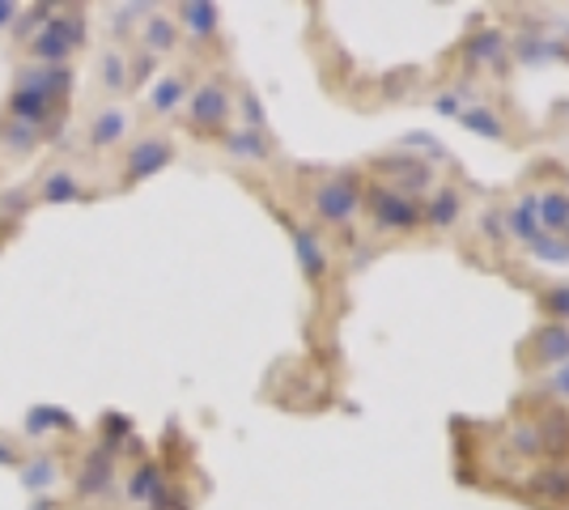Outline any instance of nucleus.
Instances as JSON below:
<instances>
[{
  "instance_id": "f257e3e1",
  "label": "nucleus",
  "mask_w": 569,
  "mask_h": 510,
  "mask_svg": "<svg viewBox=\"0 0 569 510\" xmlns=\"http://www.w3.org/2000/svg\"><path fill=\"white\" fill-rule=\"evenodd\" d=\"M302 196H307V213L315 218V230H340V234H349L357 221H361L366 174L357 167L315 170Z\"/></svg>"
},
{
  "instance_id": "f03ea898",
  "label": "nucleus",
  "mask_w": 569,
  "mask_h": 510,
  "mask_svg": "<svg viewBox=\"0 0 569 510\" xmlns=\"http://www.w3.org/2000/svg\"><path fill=\"white\" fill-rule=\"evenodd\" d=\"M361 218L370 221V234L379 243H400V239L421 234V204L382 188V183H370V179H366V196H361Z\"/></svg>"
},
{
  "instance_id": "7ed1b4c3",
  "label": "nucleus",
  "mask_w": 569,
  "mask_h": 510,
  "mask_svg": "<svg viewBox=\"0 0 569 510\" xmlns=\"http://www.w3.org/2000/svg\"><path fill=\"white\" fill-rule=\"evenodd\" d=\"M188 128L196 137H226L234 128V86L226 77H200L188 94Z\"/></svg>"
},
{
  "instance_id": "20e7f679",
  "label": "nucleus",
  "mask_w": 569,
  "mask_h": 510,
  "mask_svg": "<svg viewBox=\"0 0 569 510\" xmlns=\"http://www.w3.org/2000/svg\"><path fill=\"white\" fill-rule=\"evenodd\" d=\"M361 174L370 183H382L391 192L417 200V204H426V196L438 188V170L429 167V162H421V153H379Z\"/></svg>"
},
{
  "instance_id": "39448f33",
  "label": "nucleus",
  "mask_w": 569,
  "mask_h": 510,
  "mask_svg": "<svg viewBox=\"0 0 569 510\" xmlns=\"http://www.w3.org/2000/svg\"><path fill=\"white\" fill-rule=\"evenodd\" d=\"M86 43V18H81V9H72L69 13H60V18H51L39 34H30L26 39V56L39 64V69H69L72 51Z\"/></svg>"
},
{
  "instance_id": "423d86ee",
  "label": "nucleus",
  "mask_w": 569,
  "mask_h": 510,
  "mask_svg": "<svg viewBox=\"0 0 569 510\" xmlns=\"http://www.w3.org/2000/svg\"><path fill=\"white\" fill-rule=\"evenodd\" d=\"M569 362V323H540L531 337L519 344V370L522 374H548Z\"/></svg>"
},
{
  "instance_id": "0eeeda50",
  "label": "nucleus",
  "mask_w": 569,
  "mask_h": 510,
  "mask_svg": "<svg viewBox=\"0 0 569 510\" xmlns=\"http://www.w3.org/2000/svg\"><path fill=\"white\" fill-rule=\"evenodd\" d=\"M174 162V141L162 137V132H149L137 146H128L123 153V170H119V188H137L144 179L162 174V170Z\"/></svg>"
},
{
  "instance_id": "6e6552de",
  "label": "nucleus",
  "mask_w": 569,
  "mask_h": 510,
  "mask_svg": "<svg viewBox=\"0 0 569 510\" xmlns=\"http://www.w3.org/2000/svg\"><path fill=\"white\" fill-rule=\"evenodd\" d=\"M463 213H468V192L459 183H442L438 179V188L421 204V230H426L429 239H451L455 230H459V221H463Z\"/></svg>"
},
{
  "instance_id": "1a4fd4ad",
  "label": "nucleus",
  "mask_w": 569,
  "mask_h": 510,
  "mask_svg": "<svg viewBox=\"0 0 569 510\" xmlns=\"http://www.w3.org/2000/svg\"><path fill=\"white\" fill-rule=\"evenodd\" d=\"M284 226H289V239H293V251H298L302 277H307L315 290H323L328 277H332V247L323 243V234L315 226H302V221L293 218H284Z\"/></svg>"
},
{
  "instance_id": "9d476101",
  "label": "nucleus",
  "mask_w": 569,
  "mask_h": 510,
  "mask_svg": "<svg viewBox=\"0 0 569 510\" xmlns=\"http://www.w3.org/2000/svg\"><path fill=\"white\" fill-rule=\"evenodd\" d=\"M522 493H527L531 507H540V510H569V463L566 460L540 463V468L522 481Z\"/></svg>"
},
{
  "instance_id": "9b49d317",
  "label": "nucleus",
  "mask_w": 569,
  "mask_h": 510,
  "mask_svg": "<svg viewBox=\"0 0 569 510\" xmlns=\"http://www.w3.org/2000/svg\"><path fill=\"white\" fill-rule=\"evenodd\" d=\"M463 60L480 69V73L489 77H506L510 73V39L501 34V30H476L472 39L463 43Z\"/></svg>"
},
{
  "instance_id": "f8f14e48",
  "label": "nucleus",
  "mask_w": 569,
  "mask_h": 510,
  "mask_svg": "<svg viewBox=\"0 0 569 510\" xmlns=\"http://www.w3.org/2000/svg\"><path fill=\"white\" fill-rule=\"evenodd\" d=\"M501 221H506V239L510 247H531L545 230L536 218V192H519L501 204Z\"/></svg>"
},
{
  "instance_id": "ddd939ff",
  "label": "nucleus",
  "mask_w": 569,
  "mask_h": 510,
  "mask_svg": "<svg viewBox=\"0 0 569 510\" xmlns=\"http://www.w3.org/2000/svg\"><path fill=\"white\" fill-rule=\"evenodd\" d=\"M221 149L230 162H242V167H268L277 158V146L268 132H251V128H230L221 137Z\"/></svg>"
},
{
  "instance_id": "4468645a",
  "label": "nucleus",
  "mask_w": 569,
  "mask_h": 510,
  "mask_svg": "<svg viewBox=\"0 0 569 510\" xmlns=\"http://www.w3.org/2000/svg\"><path fill=\"white\" fill-rule=\"evenodd\" d=\"M191 73L188 69H170V73H162L153 86H149V111L158 116V120H167V116H174V111H183L188 107V94H191Z\"/></svg>"
},
{
  "instance_id": "2eb2a0df",
  "label": "nucleus",
  "mask_w": 569,
  "mask_h": 510,
  "mask_svg": "<svg viewBox=\"0 0 569 510\" xmlns=\"http://www.w3.org/2000/svg\"><path fill=\"white\" fill-rule=\"evenodd\" d=\"M137 39H141V51H149L153 60H167V56H174L179 51V26H174V18H170L167 9H153L149 18H141V26H137Z\"/></svg>"
},
{
  "instance_id": "dca6fc26",
  "label": "nucleus",
  "mask_w": 569,
  "mask_h": 510,
  "mask_svg": "<svg viewBox=\"0 0 569 510\" xmlns=\"http://www.w3.org/2000/svg\"><path fill=\"white\" fill-rule=\"evenodd\" d=\"M170 18L179 26V34H188L191 43H204L221 30V9L217 4H200V0H188V4H174Z\"/></svg>"
},
{
  "instance_id": "f3484780",
  "label": "nucleus",
  "mask_w": 569,
  "mask_h": 510,
  "mask_svg": "<svg viewBox=\"0 0 569 510\" xmlns=\"http://www.w3.org/2000/svg\"><path fill=\"white\" fill-rule=\"evenodd\" d=\"M501 447H506L510 460H545V442H540V430H536V417H510L506 430H501Z\"/></svg>"
},
{
  "instance_id": "a211bd4d",
  "label": "nucleus",
  "mask_w": 569,
  "mask_h": 510,
  "mask_svg": "<svg viewBox=\"0 0 569 510\" xmlns=\"http://www.w3.org/2000/svg\"><path fill=\"white\" fill-rule=\"evenodd\" d=\"M459 123H463L472 137H485V141H493V146H506V141H510V120L501 116L489 98L472 102V107L459 116Z\"/></svg>"
},
{
  "instance_id": "6ab92c4d",
  "label": "nucleus",
  "mask_w": 569,
  "mask_h": 510,
  "mask_svg": "<svg viewBox=\"0 0 569 510\" xmlns=\"http://www.w3.org/2000/svg\"><path fill=\"white\" fill-rule=\"evenodd\" d=\"M531 417H536V430H540V442H545V456H552V460L569 456V409H557V404L540 400V409Z\"/></svg>"
},
{
  "instance_id": "aec40b11",
  "label": "nucleus",
  "mask_w": 569,
  "mask_h": 510,
  "mask_svg": "<svg viewBox=\"0 0 569 510\" xmlns=\"http://www.w3.org/2000/svg\"><path fill=\"white\" fill-rule=\"evenodd\" d=\"M536 218H540V230H545V234L569 243V192L566 188H545V192H536Z\"/></svg>"
},
{
  "instance_id": "412c9836",
  "label": "nucleus",
  "mask_w": 569,
  "mask_h": 510,
  "mask_svg": "<svg viewBox=\"0 0 569 510\" xmlns=\"http://www.w3.org/2000/svg\"><path fill=\"white\" fill-rule=\"evenodd\" d=\"M128 128H132V116L123 111V107H107V111H98L94 120H90V149L102 153V149H116L123 137H128Z\"/></svg>"
},
{
  "instance_id": "4be33fe9",
  "label": "nucleus",
  "mask_w": 569,
  "mask_h": 510,
  "mask_svg": "<svg viewBox=\"0 0 569 510\" xmlns=\"http://www.w3.org/2000/svg\"><path fill=\"white\" fill-rule=\"evenodd\" d=\"M111 477H116V460H111V451H94V456H86L81 472H77V493H81V498L111 493Z\"/></svg>"
},
{
  "instance_id": "5701e85b",
  "label": "nucleus",
  "mask_w": 569,
  "mask_h": 510,
  "mask_svg": "<svg viewBox=\"0 0 569 510\" xmlns=\"http://www.w3.org/2000/svg\"><path fill=\"white\" fill-rule=\"evenodd\" d=\"M167 477H162V468L158 463H137V472L128 477V502H137V507H153L162 493H167Z\"/></svg>"
},
{
  "instance_id": "b1692460",
  "label": "nucleus",
  "mask_w": 569,
  "mask_h": 510,
  "mask_svg": "<svg viewBox=\"0 0 569 510\" xmlns=\"http://www.w3.org/2000/svg\"><path fill=\"white\" fill-rule=\"evenodd\" d=\"M77 196H81V179H77L72 170H51L48 179L39 183L34 200H39V204H69Z\"/></svg>"
},
{
  "instance_id": "393cba45",
  "label": "nucleus",
  "mask_w": 569,
  "mask_h": 510,
  "mask_svg": "<svg viewBox=\"0 0 569 510\" xmlns=\"http://www.w3.org/2000/svg\"><path fill=\"white\" fill-rule=\"evenodd\" d=\"M98 81L111 90V94H123L128 90V51L123 48H107L98 56Z\"/></svg>"
},
{
  "instance_id": "a878e982",
  "label": "nucleus",
  "mask_w": 569,
  "mask_h": 510,
  "mask_svg": "<svg viewBox=\"0 0 569 510\" xmlns=\"http://www.w3.org/2000/svg\"><path fill=\"white\" fill-rule=\"evenodd\" d=\"M536 400H545V404H557V409H569V362L536 379Z\"/></svg>"
},
{
  "instance_id": "bb28decb",
  "label": "nucleus",
  "mask_w": 569,
  "mask_h": 510,
  "mask_svg": "<svg viewBox=\"0 0 569 510\" xmlns=\"http://www.w3.org/2000/svg\"><path fill=\"white\" fill-rule=\"evenodd\" d=\"M0 146L9 149L13 158H26V153H34L39 149V132L34 128H26L18 120H0Z\"/></svg>"
},
{
  "instance_id": "cd10ccee",
  "label": "nucleus",
  "mask_w": 569,
  "mask_h": 510,
  "mask_svg": "<svg viewBox=\"0 0 569 510\" xmlns=\"http://www.w3.org/2000/svg\"><path fill=\"white\" fill-rule=\"evenodd\" d=\"M540 311H545V323H569V281H557V286H545L536 293Z\"/></svg>"
},
{
  "instance_id": "c85d7f7f",
  "label": "nucleus",
  "mask_w": 569,
  "mask_h": 510,
  "mask_svg": "<svg viewBox=\"0 0 569 510\" xmlns=\"http://www.w3.org/2000/svg\"><path fill=\"white\" fill-rule=\"evenodd\" d=\"M234 111L242 116V123H238V128L268 132V116H263L260 98H256V90H251V86H238V90H234Z\"/></svg>"
},
{
  "instance_id": "c756f323",
  "label": "nucleus",
  "mask_w": 569,
  "mask_h": 510,
  "mask_svg": "<svg viewBox=\"0 0 569 510\" xmlns=\"http://www.w3.org/2000/svg\"><path fill=\"white\" fill-rule=\"evenodd\" d=\"M26 430L30 434H51V430H60V434H69V430H77V421H72L69 413H60V409H30L26 413Z\"/></svg>"
},
{
  "instance_id": "7c9ffc66",
  "label": "nucleus",
  "mask_w": 569,
  "mask_h": 510,
  "mask_svg": "<svg viewBox=\"0 0 569 510\" xmlns=\"http://www.w3.org/2000/svg\"><path fill=\"white\" fill-rule=\"evenodd\" d=\"M527 251V260H536V264H566L569 268V243L566 239H552V234H540L531 247H522Z\"/></svg>"
},
{
  "instance_id": "2f4dec72",
  "label": "nucleus",
  "mask_w": 569,
  "mask_h": 510,
  "mask_svg": "<svg viewBox=\"0 0 569 510\" xmlns=\"http://www.w3.org/2000/svg\"><path fill=\"white\" fill-rule=\"evenodd\" d=\"M158 64L162 60H153L149 51H128V90H144L149 81H158Z\"/></svg>"
},
{
  "instance_id": "473e14b6",
  "label": "nucleus",
  "mask_w": 569,
  "mask_h": 510,
  "mask_svg": "<svg viewBox=\"0 0 569 510\" xmlns=\"http://www.w3.org/2000/svg\"><path fill=\"white\" fill-rule=\"evenodd\" d=\"M476 234H480L485 243H493L498 251L510 247V239H506V221H501V204H489V209L476 218Z\"/></svg>"
},
{
  "instance_id": "72a5a7b5",
  "label": "nucleus",
  "mask_w": 569,
  "mask_h": 510,
  "mask_svg": "<svg viewBox=\"0 0 569 510\" xmlns=\"http://www.w3.org/2000/svg\"><path fill=\"white\" fill-rule=\"evenodd\" d=\"M26 204H34V188H13V192H0V213H9V218H22Z\"/></svg>"
},
{
  "instance_id": "f704fd0d",
  "label": "nucleus",
  "mask_w": 569,
  "mask_h": 510,
  "mask_svg": "<svg viewBox=\"0 0 569 510\" xmlns=\"http://www.w3.org/2000/svg\"><path fill=\"white\" fill-rule=\"evenodd\" d=\"M48 460H51V456H43V463H39V468H22L26 486H39V489L48 486V481H51V472H56V468H51Z\"/></svg>"
},
{
  "instance_id": "c9c22d12",
  "label": "nucleus",
  "mask_w": 569,
  "mask_h": 510,
  "mask_svg": "<svg viewBox=\"0 0 569 510\" xmlns=\"http://www.w3.org/2000/svg\"><path fill=\"white\" fill-rule=\"evenodd\" d=\"M0 463H9V468H22V451H18L9 438H0Z\"/></svg>"
},
{
  "instance_id": "e433bc0d",
  "label": "nucleus",
  "mask_w": 569,
  "mask_h": 510,
  "mask_svg": "<svg viewBox=\"0 0 569 510\" xmlns=\"http://www.w3.org/2000/svg\"><path fill=\"white\" fill-rule=\"evenodd\" d=\"M13 13H22L18 4H0V26H13Z\"/></svg>"
},
{
  "instance_id": "4c0bfd02",
  "label": "nucleus",
  "mask_w": 569,
  "mask_h": 510,
  "mask_svg": "<svg viewBox=\"0 0 569 510\" xmlns=\"http://www.w3.org/2000/svg\"><path fill=\"white\" fill-rule=\"evenodd\" d=\"M561 30H566V34H569V22H561ZM566 56H569V48H566Z\"/></svg>"
},
{
  "instance_id": "58836bf2",
  "label": "nucleus",
  "mask_w": 569,
  "mask_h": 510,
  "mask_svg": "<svg viewBox=\"0 0 569 510\" xmlns=\"http://www.w3.org/2000/svg\"><path fill=\"white\" fill-rule=\"evenodd\" d=\"M566 192H569V170H566Z\"/></svg>"
}]
</instances>
